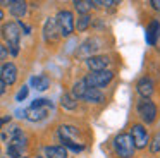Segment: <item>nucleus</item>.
Returning <instances> with one entry per match:
<instances>
[{"label":"nucleus","mask_w":160,"mask_h":158,"mask_svg":"<svg viewBox=\"0 0 160 158\" xmlns=\"http://www.w3.org/2000/svg\"><path fill=\"white\" fill-rule=\"evenodd\" d=\"M9 5H11V14L14 17H22L26 14V2H22V0L9 2Z\"/></svg>","instance_id":"18"},{"label":"nucleus","mask_w":160,"mask_h":158,"mask_svg":"<svg viewBox=\"0 0 160 158\" xmlns=\"http://www.w3.org/2000/svg\"><path fill=\"white\" fill-rule=\"evenodd\" d=\"M78 136V129L72 126H60L59 127V137L60 141H74V137ZM76 143V141H74Z\"/></svg>","instance_id":"15"},{"label":"nucleus","mask_w":160,"mask_h":158,"mask_svg":"<svg viewBox=\"0 0 160 158\" xmlns=\"http://www.w3.org/2000/svg\"><path fill=\"white\" fill-rule=\"evenodd\" d=\"M88 89V86H86V82H84V79H79V81H76L74 82V86H72V93H71V96H72L74 100H81L83 98V95H84V91Z\"/></svg>","instance_id":"17"},{"label":"nucleus","mask_w":160,"mask_h":158,"mask_svg":"<svg viewBox=\"0 0 160 158\" xmlns=\"http://www.w3.org/2000/svg\"><path fill=\"white\" fill-rule=\"evenodd\" d=\"M38 158H45V156H38Z\"/></svg>","instance_id":"32"},{"label":"nucleus","mask_w":160,"mask_h":158,"mask_svg":"<svg viewBox=\"0 0 160 158\" xmlns=\"http://www.w3.org/2000/svg\"><path fill=\"white\" fill-rule=\"evenodd\" d=\"M60 105H62L66 110H74V108L78 106V101L69 95V93H64L62 98H60Z\"/></svg>","instance_id":"19"},{"label":"nucleus","mask_w":160,"mask_h":158,"mask_svg":"<svg viewBox=\"0 0 160 158\" xmlns=\"http://www.w3.org/2000/svg\"><path fill=\"white\" fill-rule=\"evenodd\" d=\"M136 112H138L139 119L145 124H152V122H155V119H157V106L150 98L139 100L138 106H136Z\"/></svg>","instance_id":"5"},{"label":"nucleus","mask_w":160,"mask_h":158,"mask_svg":"<svg viewBox=\"0 0 160 158\" xmlns=\"http://www.w3.org/2000/svg\"><path fill=\"white\" fill-rule=\"evenodd\" d=\"M11 120V117H5V119H0V129H2V126H4L5 122H9Z\"/></svg>","instance_id":"30"},{"label":"nucleus","mask_w":160,"mask_h":158,"mask_svg":"<svg viewBox=\"0 0 160 158\" xmlns=\"http://www.w3.org/2000/svg\"><path fill=\"white\" fill-rule=\"evenodd\" d=\"M29 84L33 86L35 89H38V91H45L47 88L50 86V79L47 77L45 74H40V76H33L31 79H29Z\"/></svg>","instance_id":"14"},{"label":"nucleus","mask_w":160,"mask_h":158,"mask_svg":"<svg viewBox=\"0 0 160 158\" xmlns=\"http://www.w3.org/2000/svg\"><path fill=\"white\" fill-rule=\"evenodd\" d=\"M4 19V12H2V10H0V21Z\"/></svg>","instance_id":"31"},{"label":"nucleus","mask_w":160,"mask_h":158,"mask_svg":"<svg viewBox=\"0 0 160 158\" xmlns=\"http://www.w3.org/2000/svg\"><path fill=\"white\" fill-rule=\"evenodd\" d=\"M81 100H84V101H88V103H102L103 101V93H102L100 89L88 88Z\"/></svg>","instance_id":"13"},{"label":"nucleus","mask_w":160,"mask_h":158,"mask_svg":"<svg viewBox=\"0 0 160 158\" xmlns=\"http://www.w3.org/2000/svg\"><path fill=\"white\" fill-rule=\"evenodd\" d=\"M0 158H4V156H0Z\"/></svg>","instance_id":"34"},{"label":"nucleus","mask_w":160,"mask_h":158,"mask_svg":"<svg viewBox=\"0 0 160 158\" xmlns=\"http://www.w3.org/2000/svg\"><path fill=\"white\" fill-rule=\"evenodd\" d=\"M0 79L4 81L5 86L14 84L16 79H18V67H16L12 62L4 64V65H2V69H0Z\"/></svg>","instance_id":"9"},{"label":"nucleus","mask_w":160,"mask_h":158,"mask_svg":"<svg viewBox=\"0 0 160 158\" xmlns=\"http://www.w3.org/2000/svg\"><path fill=\"white\" fill-rule=\"evenodd\" d=\"M114 150L121 158H131L134 155V144L129 134H119L114 139Z\"/></svg>","instance_id":"4"},{"label":"nucleus","mask_w":160,"mask_h":158,"mask_svg":"<svg viewBox=\"0 0 160 158\" xmlns=\"http://www.w3.org/2000/svg\"><path fill=\"white\" fill-rule=\"evenodd\" d=\"M129 136H131V139H132L134 148H139V150H143L150 141L148 131H146L141 124H134V126L131 127V134H129Z\"/></svg>","instance_id":"7"},{"label":"nucleus","mask_w":160,"mask_h":158,"mask_svg":"<svg viewBox=\"0 0 160 158\" xmlns=\"http://www.w3.org/2000/svg\"><path fill=\"white\" fill-rule=\"evenodd\" d=\"M55 24L59 27L60 36H71L74 31V16L71 10H59L55 17Z\"/></svg>","instance_id":"6"},{"label":"nucleus","mask_w":160,"mask_h":158,"mask_svg":"<svg viewBox=\"0 0 160 158\" xmlns=\"http://www.w3.org/2000/svg\"><path fill=\"white\" fill-rule=\"evenodd\" d=\"M145 38H146V43L148 45H155L157 43V40L160 38V22L157 19H153L152 22L148 24V27H146V34H145Z\"/></svg>","instance_id":"10"},{"label":"nucleus","mask_w":160,"mask_h":158,"mask_svg":"<svg viewBox=\"0 0 160 158\" xmlns=\"http://www.w3.org/2000/svg\"><path fill=\"white\" fill-rule=\"evenodd\" d=\"M9 52H7V47H4V45L0 43V62H4L5 58H7Z\"/></svg>","instance_id":"27"},{"label":"nucleus","mask_w":160,"mask_h":158,"mask_svg":"<svg viewBox=\"0 0 160 158\" xmlns=\"http://www.w3.org/2000/svg\"><path fill=\"white\" fill-rule=\"evenodd\" d=\"M150 150H152V153H158L160 151V132L153 137L152 144H150Z\"/></svg>","instance_id":"24"},{"label":"nucleus","mask_w":160,"mask_h":158,"mask_svg":"<svg viewBox=\"0 0 160 158\" xmlns=\"http://www.w3.org/2000/svg\"><path fill=\"white\" fill-rule=\"evenodd\" d=\"M150 5H152L155 10H160V2H158V0H152V2H150Z\"/></svg>","instance_id":"28"},{"label":"nucleus","mask_w":160,"mask_h":158,"mask_svg":"<svg viewBox=\"0 0 160 158\" xmlns=\"http://www.w3.org/2000/svg\"><path fill=\"white\" fill-rule=\"evenodd\" d=\"M90 22H91V17L88 16V14H84V16H81L79 19H78V24H76L78 31H84L88 26H90Z\"/></svg>","instance_id":"23"},{"label":"nucleus","mask_w":160,"mask_h":158,"mask_svg":"<svg viewBox=\"0 0 160 158\" xmlns=\"http://www.w3.org/2000/svg\"><path fill=\"white\" fill-rule=\"evenodd\" d=\"M153 81L152 77H148V76H145V77H141L138 81V84H136V89H138V93L143 96V98H150L153 93Z\"/></svg>","instance_id":"11"},{"label":"nucleus","mask_w":160,"mask_h":158,"mask_svg":"<svg viewBox=\"0 0 160 158\" xmlns=\"http://www.w3.org/2000/svg\"><path fill=\"white\" fill-rule=\"evenodd\" d=\"M91 5H93V2H88V0H76V2H74V9H76L78 12H81L83 16L88 14V10L91 9Z\"/></svg>","instance_id":"21"},{"label":"nucleus","mask_w":160,"mask_h":158,"mask_svg":"<svg viewBox=\"0 0 160 158\" xmlns=\"http://www.w3.org/2000/svg\"><path fill=\"white\" fill-rule=\"evenodd\" d=\"M7 155L11 158H21V150H18L16 146H7Z\"/></svg>","instance_id":"25"},{"label":"nucleus","mask_w":160,"mask_h":158,"mask_svg":"<svg viewBox=\"0 0 160 158\" xmlns=\"http://www.w3.org/2000/svg\"><path fill=\"white\" fill-rule=\"evenodd\" d=\"M53 110V103L50 101V100H35V101L31 103V106H29L28 110H26V119L31 120V122H40V120L47 119L48 117V113Z\"/></svg>","instance_id":"1"},{"label":"nucleus","mask_w":160,"mask_h":158,"mask_svg":"<svg viewBox=\"0 0 160 158\" xmlns=\"http://www.w3.org/2000/svg\"><path fill=\"white\" fill-rule=\"evenodd\" d=\"M4 93H5V84H4V81L0 79V96L4 95Z\"/></svg>","instance_id":"29"},{"label":"nucleus","mask_w":160,"mask_h":158,"mask_svg":"<svg viewBox=\"0 0 160 158\" xmlns=\"http://www.w3.org/2000/svg\"><path fill=\"white\" fill-rule=\"evenodd\" d=\"M21 132H22V131L19 129V127L12 126V127H9V129H5L4 132H2V139H4V141H9V143H11V141L14 139L18 134H21Z\"/></svg>","instance_id":"20"},{"label":"nucleus","mask_w":160,"mask_h":158,"mask_svg":"<svg viewBox=\"0 0 160 158\" xmlns=\"http://www.w3.org/2000/svg\"><path fill=\"white\" fill-rule=\"evenodd\" d=\"M2 36H4L5 43H7V52H11V55L19 53V38H21V29H19L18 22H5L2 26Z\"/></svg>","instance_id":"2"},{"label":"nucleus","mask_w":160,"mask_h":158,"mask_svg":"<svg viewBox=\"0 0 160 158\" xmlns=\"http://www.w3.org/2000/svg\"><path fill=\"white\" fill-rule=\"evenodd\" d=\"M21 158H26V156H21Z\"/></svg>","instance_id":"33"},{"label":"nucleus","mask_w":160,"mask_h":158,"mask_svg":"<svg viewBox=\"0 0 160 158\" xmlns=\"http://www.w3.org/2000/svg\"><path fill=\"white\" fill-rule=\"evenodd\" d=\"M97 48H98V40H95V38H93V40H88L86 43H83V47H81L79 53H81V55H84V53H88L90 50H91V52H95Z\"/></svg>","instance_id":"22"},{"label":"nucleus","mask_w":160,"mask_h":158,"mask_svg":"<svg viewBox=\"0 0 160 158\" xmlns=\"http://www.w3.org/2000/svg\"><path fill=\"white\" fill-rule=\"evenodd\" d=\"M28 93H29L28 86H22V88L19 89V93L16 95V100H18V101H22V100H26V96H28Z\"/></svg>","instance_id":"26"},{"label":"nucleus","mask_w":160,"mask_h":158,"mask_svg":"<svg viewBox=\"0 0 160 158\" xmlns=\"http://www.w3.org/2000/svg\"><path fill=\"white\" fill-rule=\"evenodd\" d=\"M45 158H67V150L64 146H47Z\"/></svg>","instance_id":"16"},{"label":"nucleus","mask_w":160,"mask_h":158,"mask_svg":"<svg viewBox=\"0 0 160 158\" xmlns=\"http://www.w3.org/2000/svg\"><path fill=\"white\" fill-rule=\"evenodd\" d=\"M86 65L91 72L98 71H107V67L110 65V58L107 55H90L86 58Z\"/></svg>","instance_id":"8"},{"label":"nucleus","mask_w":160,"mask_h":158,"mask_svg":"<svg viewBox=\"0 0 160 158\" xmlns=\"http://www.w3.org/2000/svg\"><path fill=\"white\" fill-rule=\"evenodd\" d=\"M114 79V72L112 71H98V72H90V74L84 77V82H86L88 88H95V89H100L105 88L108 82Z\"/></svg>","instance_id":"3"},{"label":"nucleus","mask_w":160,"mask_h":158,"mask_svg":"<svg viewBox=\"0 0 160 158\" xmlns=\"http://www.w3.org/2000/svg\"><path fill=\"white\" fill-rule=\"evenodd\" d=\"M43 36L47 41H57L59 40V27L55 24V19H47L43 26Z\"/></svg>","instance_id":"12"}]
</instances>
